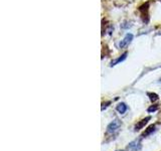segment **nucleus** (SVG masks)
Segmentation results:
<instances>
[{
    "label": "nucleus",
    "mask_w": 161,
    "mask_h": 151,
    "mask_svg": "<svg viewBox=\"0 0 161 151\" xmlns=\"http://www.w3.org/2000/svg\"><path fill=\"white\" fill-rule=\"evenodd\" d=\"M157 106H154V107H153V106H152V107H150L149 109H148V112H152V111H153V112H155V111L156 110H157Z\"/></svg>",
    "instance_id": "9"
},
{
    "label": "nucleus",
    "mask_w": 161,
    "mask_h": 151,
    "mask_svg": "<svg viewBox=\"0 0 161 151\" xmlns=\"http://www.w3.org/2000/svg\"><path fill=\"white\" fill-rule=\"evenodd\" d=\"M120 127H121V122L118 119H115L113 122H111L108 125V127H107V135L114 136L119 131Z\"/></svg>",
    "instance_id": "1"
},
{
    "label": "nucleus",
    "mask_w": 161,
    "mask_h": 151,
    "mask_svg": "<svg viewBox=\"0 0 161 151\" xmlns=\"http://www.w3.org/2000/svg\"><path fill=\"white\" fill-rule=\"evenodd\" d=\"M154 129H155V126H154V125H151L150 127H149L147 130H146V132H144V133H143V135H142V136H147V135H149L151 132H153Z\"/></svg>",
    "instance_id": "7"
},
{
    "label": "nucleus",
    "mask_w": 161,
    "mask_h": 151,
    "mask_svg": "<svg viewBox=\"0 0 161 151\" xmlns=\"http://www.w3.org/2000/svg\"><path fill=\"white\" fill-rule=\"evenodd\" d=\"M116 110H117L120 114H124L126 111H127V106H126L124 103H121L116 107Z\"/></svg>",
    "instance_id": "4"
},
{
    "label": "nucleus",
    "mask_w": 161,
    "mask_h": 151,
    "mask_svg": "<svg viewBox=\"0 0 161 151\" xmlns=\"http://www.w3.org/2000/svg\"><path fill=\"white\" fill-rule=\"evenodd\" d=\"M148 120H150V117H147V118H145V119H143L141 122L139 123V124H137L136 125V130H139V129H141L143 127V126L148 122Z\"/></svg>",
    "instance_id": "5"
},
{
    "label": "nucleus",
    "mask_w": 161,
    "mask_h": 151,
    "mask_svg": "<svg viewBox=\"0 0 161 151\" xmlns=\"http://www.w3.org/2000/svg\"><path fill=\"white\" fill-rule=\"evenodd\" d=\"M141 148V144L140 141L135 140L133 142H131L128 146H127V150L128 151H138Z\"/></svg>",
    "instance_id": "3"
},
{
    "label": "nucleus",
    "mask_w": 161,
    "mask_h": 151,
    "mask_svg": "<svg viewBox=\"0 0 161 151\" xmlns=\"http://www.w3.org/2000/svg\"><path fill=\"white\" fill-rule=\"evenodd\" d=\"M148 96H150V100L153 101V102L156 100H158V96L156 94H148Z\"/></svg>",
    "instance_id": "8"
},
{
    "label": "nucleus",
    "mask_w": 161,
    "mask_h": 151,
    "mask_svg": "<svg viewBox=\"0 0 161 151\" xmlns=\"http://www.w3.org/2000/svg\"><path fill=\"white\" fill-rule=\"evenodd\" d=\"M126 55H127V53H123L121 57L118 59H116L115 62H112V64H111V65H115L116 64H118V63H120V62H122V60H124L125 59H126Z\"/></svg>",
    "instance_id": "6"
},
{
    "label": "nucleus",
    "mask_w": 161,
    "mask_h": 151,
    "mask_svg": "<svg viewBox=\"0 0 161 151\" xmlns=\"http://www.w3.org/2000/svg\"><path fill=\"white\" fill-rule=\"evenodd\" d=\"M132 39H133V34L132 33H128V34H126V36L121 40V42L119 43V47L121 48H123L125 47H127V45L132 42Z\"/></svg>",
    "instance_id": "2"
}]
</instances>
